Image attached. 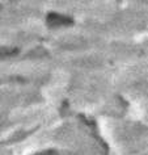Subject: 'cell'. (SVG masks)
I'll return each instance as SVG.
<instances>
[{"label": "cell", "instance_id": "7a4b0ae2", "mask_svg": "<svg viewBox=\"0 0 148 155\" xmlns=\"http://www.w3.org/2000/svg\"><path fill=\"white\" fill-rule=\"evenodd\" d=\"M37 155H58L55 151H51V150H49V151H43V153H40V154H37Z\"/></svg>", "mask_w": 148, "mask_h": 155}, {"label": "cell", "instance_id": "6da1fadb", "mask_svg": "<svg viewBox=\"0 0 148 155\" xmlns=\"http://www.w3.org/2000/svg\"><path fill=\"white\" fill-rule=\"evenodd\" d=\"M47 22L50 25H68V24H72V20L69 17H66V16H62V15H58V13H50L47 16Z\"/></svg>", "mask_w": 148, "mask_h": 155}]
</instances>
